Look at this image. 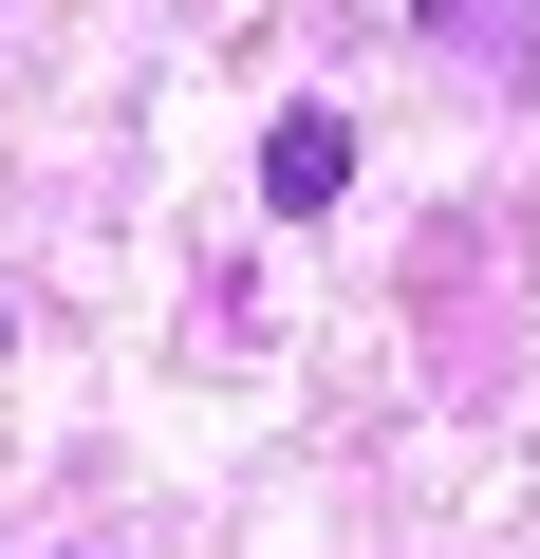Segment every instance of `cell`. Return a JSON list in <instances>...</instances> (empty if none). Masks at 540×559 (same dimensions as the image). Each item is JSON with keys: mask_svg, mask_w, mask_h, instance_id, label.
<instances>
[{"mask_svg": "<svg viewBox=\"0 0 540 559\" xmlns=\"http://www.w3.org/2000/svg\"><path fill=\"white\" fill-rule=\"evenodd\" d=\"M429 20H447V38H466V57H484V75H503V94H521V75H540V20H521V0H429Z\"/></svg>", "mask_w": 540, "mask_h": 559, "instance_id": "cell-2", "label": "cell"}, {"mask_svg": "<svg viewBox=\"0 0 540 559\" xmlns=\"http://www.w3.org/2000/svg\"><path fill=\"white\" fill-rule=\"evenodd\" d=\"M355 187V112H280V131H261V205H280V224H317Z\"/></svg>", "mask_w": 540, "mask_h": 559, "instance_id": "cell-1", "label": "cell"}]
</instances>
